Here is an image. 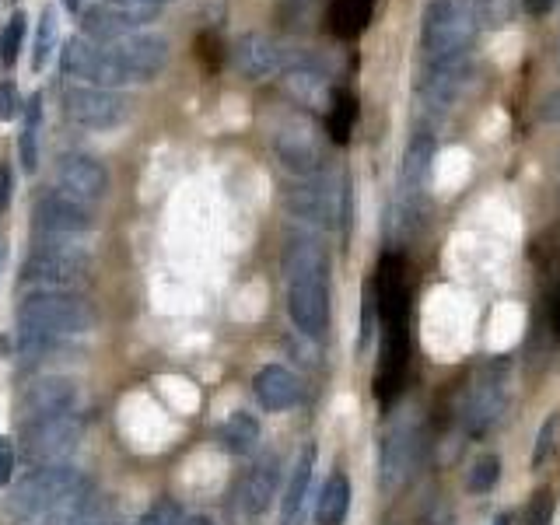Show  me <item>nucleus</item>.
Segmentation results:
<instances>
[{"instance_id":"f257e3e1","label":"nucleus","mask_w":560,"mask_h":525,"mask_svg":"<svg viewBox=\"0 0 560 525\" xmlns=\"http://www.w3.org/2000/svg\"><path fill=\"white\" fill-rule=\"evenodd\" d=\"M287 312L305 336L329 329V259L315 238H291L284 249Z\"/></svg>"},{"instance_id":"f03ea898","label":"nucleus","mask_w":560,"mask_h":525,"mask_svg":"<svg viewBox=\"0 0 560 525\" xmlns=\"http://www.w3.org/2000/svg\"><path fill=\"white\" fill-rule=\"evenodd\" d=\"M476 39V14L466 0H431L420 25L427 67H448L466 60Z\"/></svg>"},{"instance_id":"7ed1b4c3","label":"nucleus","mask_w":560,"mask_h":525,"mask_svg":"<svg viewBox=\"0 0 560 525\" xmlns=\"http://www.w3.org/2000/svg\"><path fill=\"white\" fill-rule=\"evenodd\" d=\"M95 315L81 298L67 291H35L21 298L18 305V326L21 333H39V336H77L88 333Z\"/></svg>"},{"instance_id":"20e7f679","label":"nucleus","mask_w":560,"mask_h":525,"mask_svg":"<svg viewBox=\"0 0 560 525\" xmlns=\"http://www.w3.org/2000/svg\"><path fill=\"white\" fill-rule=\"evenodd\" d=\"M287 207L301 221L319 224V228H343L350 217V189L347 175H312L308 182L287 193Z\"/></svg>"},{"instance_id":"39448f33","label":"nucleus","mask_w":560,"mask_h":525,"mask_svg":"<svg viewBox=\"0 0 560 525\" xmlns=\"http://www.w3.org/2000/svg\"><path fill=\"white\" fill-rule=\"evenodd\" d=\"M84 480L74 466H39L28 480H21L14 487V494L7 497V511H11L18 522H28L35 515H46L56 504L67 501L74 490H81Z\"/></svg>"},{"instance_id":"423d86ee","label":"nucleus","mask_w":560,"mask_h":525,"mask_svg":"<svg viewBox=\"0 0 560 525\" xmlns=\"http://www.w3.org/2000/svg\"><path fill=\"white\" fill-rule=\"evenodd\" d=\"M84 280V256L67 245H60V238L42 235L39 249L32 256H25L21 263V284L35 287V291H70Z\"/></svg>"},{"instance_id":"0eeeda50","label":"nucleus","mask_w":560,"mask_h":525,"mask_svg":"<svg viewBox=\"0 0 560 525\" xmlns=\"http://www.w3.org/2000/svg\"><path fill=\"white\" fill-rule=\"evenodd\" d=\"M84 434V420L74 410L49 413L42 420L25 424V459L35 466H60L77 448Z\"/></svg>"},{"instance_id":"6e6552de","label":"nucleus","mask_w":560,"mask_h":525,"mask_svg":"<svg viewBox=\"0 0 560 525\" xmlns=\"http://www.w3.org/2000/svg\"><path fill=\"white\" fill-rule=\"evenodd\" d=\"M511 375L504 361H490L487 368L480 371V378L473 382L466 399V413H462V424L473 438H483L497 427V420L508 410V389H511Z\"/></svg>"},{"instance_id":"1a4fd4ad","label":"nucleus","mask_w":560,"mask_h":525,"mask_svg":"<svg viewBox=\"0 0 560 525\" xmlns=\"http://www.w3.org/2000/svg\"><path fill=\"white\" fill-rule=\"evenodd\" d=\"M112 56L119 60V67L130 74V81H151L165 70L168 63V42L161 35H147V32H123L116 39H109Z\"/></svg>"},{"instance_id":"9d476101","label":"nucleus","mask_w":560,"mask_h":525,"mask_svg":"<svg viewBox=\"0 0 560 525\" xmlns=\"http://www.w3.org/2000/svg\"><path fill=\"white\" fill-rule=\"evenodd\" d=\"M91 224H95L91 210L67 193H46L35 203V231H39V235H53V238L81 235Z\"/></svg>"},{"instance_id":"9b49d317","label":"nucleus","mask_w":560,"mask_h":525,"mask_svg":"<svg viewBox=\"0 0 560 525\" xmlns=\"http://www.w3.org/2000/svg\"><path fill=\"white\" fill-rule=\"evenodd\" d=\"M67 112L81 126H116L126 116V102L109 88H91V84H74L67 88Z\"/></svg>"},{"instance_id":"f8f14e48","label":"nucleus","mask_w":560,"mask_h":525,"mask_svg":"<svg viewBox=\"0 0 560 525\" xmlns=\"http://www.w3.org/2000/svg\"><path fill=\"white\" fill-rule=\"evenodd\" d=\"M417 455H420V438L413 424H396L382 441V487L396 490L403 487L406 480L417 469Z\"/></svg>"},{"instance_id":"ddd939ff","label":"nucleus","mask_w":560,"mask_h":525,"mask_svg":"<svg viewBox=\"0 0 560 525\" xmlns=\"http://www.w3.org/2000/svg\"><path fill=\"white\" fill-rule=\"evenodd\" d=\"M56 179H60V193L74 196L81 203L102 200L105 189H109V172L91 154H67L56 168Z\"/></svg>"},{"instance_id":"4468645a","label":"nucleus","mask_w":560,"mask_h":525,"mask_svg":"<svg viewBox=\"0 0 560 525\" xmlns=\"http://www.w3.org/2000/svg\"><path fill=\"white\" fill-rule=\"evenodd\" d=\"M277 483H280L277 459L266 455V459H259L256 466L242 476V483H238V508H242V515L263 518L266 511H270L273 497H277Z\"/></svg>"},{"instance_id":"2eb2a0df","label":"nucleus","mask_w":560,"mask_h":525,"mask_svg":"<svg viewBox=\"0 0 560 525\" xmlns=\"http://www.w3.org/2000/svg\"><path fill=\"white\" fill-rule=\"evenodd\" d=\"M277 154H280V161H284V168H291V172H298V175H319L322 161H326L312 126H294V130L280 133Z\"/></svg>"},{"instance_id":"dca6fc26","label":"nucleus","mask_w":560,"mask_h":525,"mask_svg":"<svg viewBox=\"0 0 560 525\" xmlns=\"http://www.w3.org/2000/svg\"><path fill=\"white\" fill-rule=\"evenodd\" d=\"M431 158H434V133L417 130L410 144H406L403 161H399V193H403L406 207H410V203L420 196V189H424Z\"/></svg>"},{"instance_id":"f3484780","label":"nucleus","mask_w":560,"mask_h":525,"mask_svg":"<svg viewBox=\"0 0 560 525\" xmlns=\"http://www.w3.org/2000/svg\"><path fill=\"white\" fill-rule=\"evenodd\" d=\"M70 403H74V385L67 378H39L21 392V413L28 417V424L49 417V413L70 410Z\"/></svg>"},{"instance_id":"a211bd4d","label":"nucleus","mask_w":560,"mask_h":525,"mask_svg":"<svg viewBox=\"0 0 560 525\" xmlns=\"http://www.w3.org/2000/svg\"><path fill=\"white\" fill-rule=\"evenodd\" d=\"M252 389H256V399L263 403V410H287V406H294L301 396L298 375H294L291 368H284V364H266V368H259Z\"/></svg>"},{"instance_id":"6ab92c4d","label":"nucleus","mask_w":560,"mask_h":525,"mask_svg":"<svg viewBox=\"0 0 560 525\" xmlns=\"http://www.w3.org/2000/svg\"><path fill=\"white\" fill-rule=\"evenodd\" d=\"M235 63L238 70H242L245 77H252V81H259V77H270L273 70L284 67V56H280V49L273 46L266 35H242L235 46Z\"/></svg>"},{"instance_id":"aec40b11","label":"nucleus","mask_w":560,"mask_h":525,"mask_svg":"<svg viewBox=\"0 0 560 525\" xmlns=\"http://www.w3.org/2000/svg\"><path fill=\"white\" fill-rule=\"evenodd\" d=\"M312 469H315V445H305L298 455V462L291 466V476H287L284 504H280V525L298 522L301 504H305L308 487H312Z\"/></svg>"},{"instance_id":"412c9836","label":"nucleus","mask_w":560,"mask_h":525,"mask_svg":"<svg viewBox=\"0 0 560 525\" xmlns=\"http://www.w3.org/2000/svg\"><path fill=\"white\" fill-rule=\"evenodd\" d=\"M375 14V0H329L326 25L336 39H357Z\"/></svg>"},{"instance_id":"4be33fe9","label":"nucleus","mask_w":560,"mask_h":525,"mask_svg":"<svg viewBox=\"0 0 560 525\" xmlns=\"http://www.w3.org/2000/svg\"><path fill=\"white\" fill-rule=\"evenodd\" d=\"M350 511V480L347 473H333L319 490V501H315V518L319 525H340Z\"/></svg>"},{"instance_id":"5701e85b","label":"nucleus","mask_w":560,"mask_h":525,"mask_svg":"<svg viewBox=\"0 0 560 525\" xmlns=\"http://www.w3.org/2000/svg\"><path fill=\"white\" fill-rule=\"evenodd\" d=\"M217 441H221V448H224V452H231V455L252 452V448H256V441H259V420L252 417V413H245V410L231 413V417L221 424V431H217Z\"/></svg>"},{"instance_id":"b1692460","label":"nucleus","mask_w":560,"mask_h":525,"mask_svg":"<svg viewBox=\"0 0 560 525\" xmlns=\"http://www.w3.org/2000/svg\"><path fill=\"white\" fill-rule=\"evenodd\" d=\"M354 126H357V98L350 95L347 88L333 91V98H329V112H326L329 140H333V144H347Z\"/></svg>"},{"instance_id":"393cba45","label":"nucleus","mask_w":560,"mask_h":525,"mask_svg":"<svg viewBox=\"0 0 560 525\" xmlns=\"http://www.w3.org/2000/svg\"><path fill=\"white\" fill-rule=\"evenodd\" d=\"M39 123H42V95L35 91L25 102V126H21V140H18L21 165H25L28 175L39 168Z\"/></svg>"},{"instance_id":"a878e982","label":"nucleus","mask_w":560,"mask_h":525,"mask_svg":"<svg viewBox=\"0 0 560 525\" xmlns=\"http://www.w3.org/2000/svg\"><path fill=\"white\" fill-rule=\"evenodd\" d=\"M56 39H60V21H56V7L49 4L39 18V32H35V46H32V67L42 70L46 60L56 53Z\"/></svg>"},{"instance_id":"bb28decb","label":"nucleus","mask_w":560,"mask_h":525,"mask_svg":"<svg viewBox=\"0 0 560 525\" xmlns=\"http://www.w3.org/2000/svg\"><path fill=\"white\" fill-rule=\"evenodd\" d=\"M25 32H28L25 11H14L11 18H7V25L0 28V63H4L7 70L18 63V53H21V46H25Z\"/></svg>"},{"instance_id":"cd10ccee","label":"nucleus","mask_w":560,"mask_h":525,"mask_svg":"<svg viewBox=\"0 0 560 525\" xmlns=\"http://www.w3.org/2000/svg\"><path fill=\"white\" fill-rule=\"evenodd\" d=\"M501 480V459L497 455H480V459L473 462V469H469V494H487V490H494V483Z\"/></svg>"},{"instance_id":"c85d7f7f","label":"nucleus","mask_w":560,"mask_h":525,"mask_svg":"<svg viewBox=\"0 0 560 525\" xmlns=\"http://www.w3.org/2000/svg\"><path fill=\"white\" fill-rule=\"evenodd\" d=\"M557 434H560V413H550V417L543 420V427H539L536 434V445H532V469L546 466V459L553 455V448H557Z\"/></svg>"},{"instance_id":"c756f323","label":"nucleus","mask_w":560,"mask_h":525,"mask_svg":"<svg viewBox=\"0 0 560 525\" xmlns=\"http://www.w3.org/2000/svg\"><path fill=\"white\" fill-rule=\"evenodd\" d=\"M196 53H200V60L207 63V70H217L224 63V46L217 42L214 32H203L200 39H196Z\"/></svg>"},{"instance_id":"7c9ffc66","label":"nucleus","mask_w":560,"mask_h":525,"mask_svg":"<svg viewBox=\"0 0 560 525\" xmlns=\"http://www.w3.org/2000/svg\"><path fill=\"white\" fill-rule=\"evenodd\" d=\"M553 508H557V494H553V490L536 494V501H532V508H529V525H550Z\"/></svg>"},{"instance_id":"2f4dec72","label":"nucleus","mask_w":560,"mask_h":525,"mask_svg":"<svg viewBox=\"0 0 560 525\" xmlns=\"http://www.w3.org/2000/svg\"><path fill=\"white\" fill-rule=\"evenodd\" d=\"M21 95H18V84L14 81H0V123H7V119H14L18 116V109H21Z\"/></svg>"},{"instance_id":"473e14b6","label":"nucleus","mask_w":560,"mask_h":525,"mask_svg":"<svg viewBox=\"0 0 560 525\" xmlns=\"http://www.w3.org/2000/svg\"><path fill=\"white\" fill-rule=\"evenodd\" d=\"M175 522H179V511H175L172 504L161 501V504H154V508L147 511V515L140 518L137 525H175Z\"/></svg>"},{"instance_id":"72a5a7b5","label":"nucleus","mask_w":560,"mask_h":525,"mask_svg":"<svg viewBox=\"0 0 560 525\" xmlns=\"http://www.w3.org/2000/svg\"><path fill=\"white\" fill-rule=\"evenodd\" d=\"M11 469H14V445L11 438H0V483L11 480Z\"/></svg>"},{"instance_id":"f704fd0d","label":"nucleus","mask_w":560,"mask_h":525,"mask_svg":"<svg viewBox=\"0 0 560 525\" xmlns=\"http://www.w3.org/2000/svg\"><path fill=\"white\" fill-rule=\"evenodd\" d=\"M11 189H14L11 165H4V161H0V214H4L7 203H11Z\"/></svg>"},{"instance_id":"c9c22d12","label":"nucleus","mask_w":560,"mask_h":525,"mask_svg":"<svg viewBox=\"0 0 560 525\" xmlns=\"http://www.w3.org/2000/svg\"><path fill=\"white\" fill-rule=\"evenodd\" d=\"M539 116H543L546 123H560V91H553V95L539 105Z\"/></svg>"},{"instance_id":"e433bc0d","label":"nucleus","mask_w":560,"mask_h":525,"mask_svg":"<svg viewBox=\"0 0 560 525\" xmlns=\"http://www.w3.org/2000/svg\"><path fill=\"white\" fill-rule=\"evenodd\" d=\"M553 4H557V0H522L525 14H546Z\"/></svg>"},{"instance_id":"4c0bfd02","label":"nucleus","mask_w":560,"mask_h":525,"mask_svg":"<svg viewBox=\"0 0 560 525\" xmlns=\"http://www.w3.org/2000/svg\"><path fill=\"white\" fill-rule=\"evenodd\" d=\"M553 329H557V336H560V291H557V298H553Z\"/></svg>"},{"instance_id":"58836bf2","label":"nucleus","mask_w":560,"mask_h":525,"mask_svg":"<svg viewBox=\"0 0 560 525\" xmlns=\"http://www.w3.org/2000/svg\"><path fill=\"white\" fill-rule=\"evenodd\" d=\"M186 525H214V518H207V515H193V518H186Z\"/></svg>"},{"instance_id":"ea45409f","label":"nucleus","mask_w":560,"mask_h":525,"mask_svg":"<svg viewBox=\"0 0 560 525\" xmlns=\"http://www.w3.org/2000/svg\"><path fill=\"white\" fill-rule=\"evenodd\" d=\"M81 4H84V0H63V7H67L70 14H77V11H81Z\"/></svg>"},{"instance_id":"a19ab883","label":"nucleus","mask_w":560,"mask_h":525,"mask_svg":"<svg viewBox=\"0 0 560 525\" xmlns=\"http://www.w3.org/2000/svg\"><path fill=\"white\" fill-rule=\"evenodd\" d=\"M494 525H511V515H497Z\"/></svg>"},{"instance_id":"79ce46f5","label":"nucleus","mask_w":560,"mask_h":525,"mask_svg":"<svg viewBox=\"0 0 560 525\" xmlns=\"http://www.w3.org/2000/svg\"><path fill=\"white\" fill-rule=\"evenodd\" d=\"M0 263H4V238H0Z\"/></svg>"}]
</instances>
